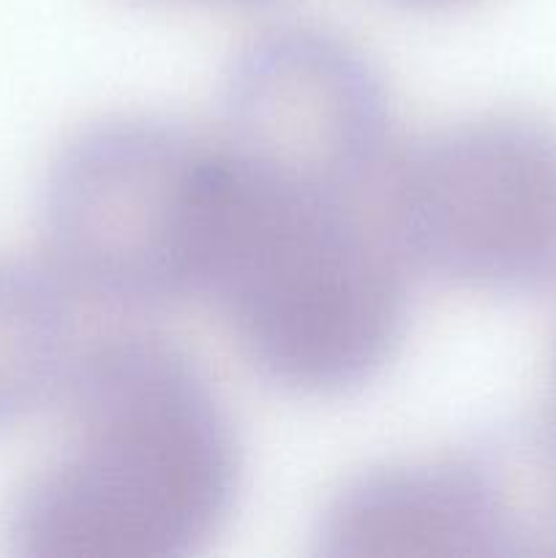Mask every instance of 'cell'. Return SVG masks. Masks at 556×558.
Returning <instances> with one entry per match:
<instances>
[{
  "mask_svg": "<svg viewBox=\"0 0 556 558\" xmlns=\"http://www.w3.org/2000/svg\"><path fill=\"white\" fill-rule=\"evenodd\" d=\"M65 441L5 515L22 558H183L232 512L240 447L189 352L150 332L90 338L58 409Z\"/></svg>",
  "mask_w": 556,
  "mask_h": 558,
  "instance_id": "cell-1",
  "label": "cell"
},
{
  "mask_svg": "<svg viewBox=\"0 0 556 558\" xmlns=\"http://www.w3.org/2000/svg\"><path fill=\"white\" fill-rule=\"evenodd\" d=\"M229 194L216 136L156 114H109L69 136L49 163L41 256L87 305L207 298Z\"/></svg>",
  "mask_w": 556,
  "mask_h": 558,
  "instance_id": "cell-3",
  "label": "cell"
},
{
  "mask_svg": "<svg viewBox=\"0 0 556 558\" xmlns=\"http://www.w3.org/2000/svg\"><path fill=\"white\" fill-rule=\"evenodd\" d=\"M390 216L414 270L480 294L556 287V125L491 109L403 145Z\"/></svg>",
  "mask_w": 556,
  "mask_h": 558,
  "instance_id": "cell-4",
  "label": "cell"
},
{
  "mask_svg": "<svg viewBox=\"0 0 556 558\" xmlns=\"http://www.w3.org/2000/svg\"><path fill=\"white\" fill-rule=\"evenodd\" d=\"M510 537V505L491 463L461 450L365 466L322 510L333 558H491Z\"/></svg>",
  "mask_w": 556,
  "mask_h": 558,
  "instance_id": "cell-6",
  "label": "cell"
},
{
  "mask_svg": "<svg viewBox=\"0 0 556 558\" xmlns=\"http://www.w3.org/2000/svg\"><path fill=\"white\" fill-rule=\"evenodd\" d=\"M554 417H556V371H554Z\"/></svg>",
  "mask_w": 556,
  "mask_h": 558,
  "instance_id": "cell-10",
  "label": "cell"
},
{
  "mask_svg": "<svg viewBox=\"0 0 556 558\" xmlns=\"http://www.w3.org/2000/svg\"><path fill=\"white\" fill-rule=\"evenodd\" d=\"M401 3H409V5H420V9H447V5L467 3V0H401Z\"/></svg>",
  "mask_w": 556,
  "mask_h": 558,
  "instance_id": "cell-8",
  "label": "cell"
},
{
  "mask_svg": "<svg viewBox=\"0 0 556 558\" xmlns=\"http://www.w3.org/2000/svg\"><path fill=\"white\" fill-rule=\"evenodd\" d=\"M227 163V240L207 298L238 352L270 385L303 396L374 379L401 347L412 298L414 267L390 205L267 183Z\"/></svg>",
  "mask_w": 556,
  "mask_h": 558,
  "instance_id": "cell-2",
  "label": "cell"
},
{
  "mask_svg": "<svg viewBox=\"0 0 556 558\" xmlns=\"http://www.w3.org/2000/svg\"><path fill=\"white\" fill-rule=\"evenodd\" d=\"M216 136L259 180L387 202L407 145L374 60L319 25H281L245 44Z\"/></svg>",
  "mask_w": 556,
  "mask_h": 558,
  "instance_id": "cell-5",
  "label": "cell"
},
{
  "mask_svg": "<svg viewBox=\"0 0 556 558\" xmlns=\"http://www.w3.org/2000/svg\"><path fill=\"white\" fill-rule=\"evenodd\" d=\"M205 3H238V0H205Z\"/></svg>",
  "mask_w": 556,
  "mask_h": 558,
  "instance_id": "cell-9",
  "label": "cell"
},
{
  "mask_svg": "<svg viewBox=\"0 0 556 558\" xmlns=\"http://www.w3.org/2000/svg\"><path fill=\"white\" fill-rule=\"evenodd\" d=\"M85 308L44 256L0 254V430L58 412L93 338Z\"/></svg>",
  "mask_w": 556,
  "mask_h": 558,
  "instance_id": "cell-7",
  "label": "cell"
}]
</instances>
